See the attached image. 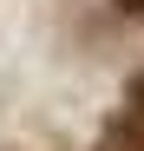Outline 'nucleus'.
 I'll return each instance as SVG.
<instances>
[{
	"mask_svg": "<svg viewBox=\"0 0 144 151\" xmlns=\"http://www.w3.org/2000/svg\"><path fill=\"white\" fill-rule=\"evenodd\" d=\"M98 151H144V118L138 112H118L105 132H98Z\"/></svg>",
	"mask_w": 144,
	"mask_h": 151,
	"instance_id": "1",
	"label": "nucleus"
},
{
	"mask_svg": "<svg viewBox=\"0 0 144 151\" xmlns=\"http://www.w3.org/2000/svg\"><path fill=\"white\" fill-rule=\"evenodd\" d=\"M125 112H138V118H144V79H131V92H125Z\"/></svg>",
	"mask_w": 144,
	"mask_h": 151,
	"instance_id": "2",
	"label": "nucleus"
},
{
	"mask_svg": "<svg viewBox=\"0 0 144 151\" xmlns=\"http://www.w3.org/2000/svg\"><path fill=\"white\" fill-rule=\"evenodd\" d=\"M118 7H125V13H131V20H144V0H118Z\"/></svg>",
	"mask_w": 144,
	"mask_h": 151,
	"instance_id": "3",
	"label": "nucleus"
}]
</instances>
